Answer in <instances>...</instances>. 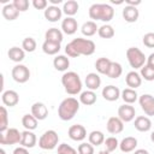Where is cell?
<instances>
[{"instance_id":"cell-1","label":"cell","mask_w":154,"mask_h":154,"mask_svg":"<svg viewBox=\"0 0 154 154\" xmlns=\"http://www.w3.org/2000/svg\"><path fill=\"white\" fill-rule=\"evenodd\" d=\"M95 43L89 38L77 37L65 46V53L70 58H78L79 55H91L95 52Z\"/></svg>"},{"instance_id":"cell-2","label":"cell","mask_w":154,"mask_h":154,"mask_svg":"<svg viewBox=\"0 0 154 154\" xmlns=\"http://www.w3.org/2000/svg\"><path fill=\"white\" fill-rule=\"evenodd\" d=\"M79 103H81L79 100H77L76 97H72V96L64 99L58 107V117L64 122L71 120L78 112Z\"/></svg>"},{"instance_id":"cell-3","label":"cell","mask_w":154,"mask_h":154,"mask_svg":"<svg viewBox=\"0 0 154 154\" xmlns=\"http://www.w3.org/2000/svg\"><path fill=\"white\" fill-rule=\"evenodd\" d=\"M88 14H89L90 19L102 20L107 24L109 20H112V18L114 16V10L108 4H93L89 7Z\"/></svg>"},{"instance_id":"cell-4","label":"cell","mask_w":154,"mask_h":154,"mask_svg":"<svg viewBox=\"0 0 154 154\" xmlns=\"http://www.w3.org/2000/svg\"><path fill=\"white\" fill-rule=\"evenodd\" d=\"M61 84L65 91L70 95H77L82 93V81L77 72L67 71L61 76Z\"/></svg>"},{"instance_id":"cell-5","label":"cell","mask_w":154,"mask_h":154,"mask_svg":"<svg viewBox=\"0 0 154 154\" xmlns=\"http://www.w3.org/2000/svg\"><path fill=\"white\" fill-rule=\"evenodd\" d=\"M126 59H128L130 66L134 70L143 67L146 65L144 63L147 61V58H146L144 53L137 47H130V48L126 49Z\"/></svg>"},{"instance_id":"cell-6","label":"cell","mask_w":154,"mask_h":154,"mask_svg":"<svg viewBox=\"0 0 154 154\" xmlns=\"http://www.w3.org/2000/svg\"><path fill=\"white\" fill-rule=\"evenodd\" d=\"M59 142V136L54 130H47L45 131L41 137L38 138V146L40 148L45 149V150H52L54 148H57Z\"/></svg>"},{"instance_id":"cell-7","label":"cell","mask_w":154,"mask_h":154,"mask_svg":"<svg viewBox=\"0 0 154 154\" xmlns=\"http://www.w3.org/2000/svg\"><path fill=\"white\" fill-rule=\"evenodd\" d=\"M22 140V132H19L16 128H8L5 132H0V144L4 146H11L20 143Z\"/></svg>"},{"instance_id":"cell-8","label":"cell","mask_w":154,"mask_h":154,"mask_svg":"<svg viewBox=\"0 0 154 154\" xmlns=\"http://www.w3.org/2000/svg\"><path fill=\"white\" fill-rule=\"evenodd\" d=\"M11 75H12V78L17 83H25L30 78V71L23 64H17L16 66H13V69L11 71Z\"/></svg>"},{"instance_id":"cell-9","label":"cell","mask_w":154,"mask_h":154,"mask_svg":"<svg viewBox=\"0 0 154 154\" xmlns=\"http://www.w3.org/2000/svg\"><path fill=\"white\" fill-rule=\"evenodd\" d=\"M138 103L142 111L148 117H154V96L150 94H143L138 97Z\"/></svg>"},{"instance_id":"cell-10","label":"cell","mask_w":154,"mask_h":154,"mask_svg":"<svg viewBox=\"0 0 154 154\" xmlns=\"http://www.w3.org/2000/svg\"><path fill=\"white\" fill-rule=\"evenodd\" d=\"M67 135L72 140V141H83L85 137H87V130L83 125L81 124H75V125H71L67 130Z\"/></svg>"},{"instance_id":"cell-11","label":"cell","mask_w":154,"mask_h":154,"mask_svg":"<svg viewBox=\"0 0 154 154\" xmlns=\"http://www.w3.org/2000/svg\"><path fill=\"white\" fill-rule=\"evenodd\" d=\"M135 114H136V111H135L134 106H131V105L124 103V105L119 106V108H118V117L124 123H129V122L134 120L135 119Z\"/></svg>"},{"instance_id":"cell-12","label":"cell","mask_w":154,"mask_h":154,"mask_svg":"<svg viewBox=\"0 0 154 154\" xmlns=\"http://www.w3.org/2000/svg\"><path fill=\"white\" fill-rule=\"evenodd\" d=\"M106 128H107V131L109 134L117 135V134H120L124 130V122L119 117H111L107 120Z\"/></svg>"},{"instance_id":"cell-13","label":"cell","mask_w":154,"mask_h":154,"mask_svg":"<svg viewBox=\"0 0 154 154\" xmlns=\"http://www.w3.org/2000/svg\"><path fill=\"white\" fill-rule=\"evenodd\" d=\"M101 94H102V97L106 100V101H117L119 97H120V94H122V91L119 90V88L118 87H116V85H106L103 89H102V91H101Z\"/></svg>"},{"instance_id":"cell-14","label":"cell","mask_w":154,"mask_h":154,"mask_svg":"<svg viewBox=\"0 0 154 154\" xmlns=\"http://www.w3.org/2000/svg\"><path fill=\"white\" fill-rule=\"evenodd\" d=\"M134 126L140 132H147L152 129V120L147 116H138L135 118Z\"/></svg>"},{"instance_id":"cell-15","label":"cell","mask_w":154,"mask_h":154,"mask_svg":"<svg viewBox=\"0 0 154 154\" xmlns=\"http://www.w3.org/2000/svg\"><path fill=\"white\" fill-rule=\"evenodd\" d=\"M45 18L48 20V22H58L59 19H61V16H63V8H59V6H48L46 10H45Z\"/></svg>"},{"instance_id":"cell-16","label":"cell","mask_w":154,"mask_h":154,"mask_svg":"<svg viewBox=\"0 0 154 154\" xmlns=\"http://www.w3.org/2000/svg\"><path fill=\"white\" fill-rule=\"evenodd\" d=\"M78 29V23L73 17H66L61 22V31L66 35H73Z\"/></svg>"},{"instance_id":"cell-17","label":"cell","mask_w":154,"mask_h":154,"mask_svg":"<svg viewBox=\"0 0 154 154\" xmlns=\"http://www.w3.org/2000/svg\"><path fill=\"white\" fill-rule=\"evenodd\" d=\"M1 101L5 106H8V107H13L16 106L18 102H19V95L16 90H6L2 93L1 95Z\"/></svg>"},{"instance_id":"cell-18","label":"cell","mask_w":154,"mask_h":154,"mask_svg":"<svg viewBox=\"0 0 154 154\" xmlns=\"http://www.w3.org/2000/svg\"><path fill=\"white\" fill-rule=\"evenodd\" d=\"M31 114L37 120H43L48 116V108L43 102H35L31 106Z\"/></svg>"},{"instance_id":"cell-19","label":"cell","mask_w":154,"mask_h":154,"mask_svg":"<svg viewBox=\"0 0 154 154\" xmlns=\"http://www.w3.org/2000/svg\"><path fill=\"white\" fill-rule=\"evenodd\" d=\"M37 142V138H36V135L30 131V130H24L22 132V140H20V146L24 147V148H34L35 144Z\"/></svg>"},{"instance_id":"cell-20","label":"cell","mask_w":154,"mask_h":154,"mask_svg":"<svg viewBox=\"0 0 154 154\" xmlns=\"http://www.w3.org/2000/svg\"><path fill=\"white\" fill-rule=\"evenodd\" d=\"M125 83L129 88L131 89H136L138 88L141 84H142V77L138 72H136L135 70L134 71H130L126 73L125 76Z\"/></svg>"},{"instance_id":"cell-21","label":"cell","mask_w":154,"mask_h":154,"mask_svg":"<svg viewBox=\"0 0 154 154\" xmlns=\"http://www.w3.org/2000/svg\"><path fill=\"white\" fill-rule=\"evenodd\" d=\"M84 83H85V87L89 90L95 91L101 85V78H100V76L96 72H90V73L87 75L85 79H84Z\"/></svg>"},{"instance_id":"cell-22","label":"cell","mask_w":154,"mask_h":154,"mask_svg":"<svg viewBox=\"0 0 154 154\" xmlns=\"http://www.w3.org/2000/svg\"><path fill=\"white\" fill-rule=\"evenodd\" d=\"M123 18L125 19V22L128 23H135L137 22L138 17H140V12L137 10V7H134V6H129L126 5L124 8H123Z\"/></svg>"},{"instance_id":"cell-23","label":"cell","mask_w":154,"mask_h":154,"mask_svg":"<svg viewBox=\"0 0 154 154\" xmlns=\"http://www.w3.org/2000/svg\"><path fill=\"white\" fill-rule=\"evenodd\" d=\"M137 147V140L132 136H128L125 138H123L119 143V148L123 153H130V152H134L135 148Z\"/></svg>"},{"instance_id":"cell-24","label":"cell","mask_w":154,"mask_h":154,"mask_svg":"<svg viewBox=\"0 0 154 154\" xmlns=\"http://www.w3.org/2000/svg\"><path fill=\"white\" fill-rule=\"evenodd\" d=\"M45 38L46 41H51V42H55V43H61L64 40L63 36V31L58 28H51L46 31L45 34Z\"/></svg>"},{"instance_id":"cell-25","label":"cell","mask_w":154,"mask_h":154,"mask_svg":"<svg viewBox=\"0 0 154 154\" xmlns=\"http://www.w3.org/2000/svg\"><path fill=\"white\" fill-rule=\"evenodd\" d=\"M7 55H8L10 60H12V61H14V63H20V61H23L24 58H25V51H24L23 48H19V47H17V46H13V47H11V48L8 49Z\"/></svg>"},{"instance_id":"cell-26","label":"cell","mask_w":154,"mask_h":154,"mask_svg":"<svg viewBox=\"0 0 154 154\" xmlns=\"http://www.w3.org/2000/svg\"><path fill=\"white\" fill-rule=\"evenodd\" d=\"M1 13H2L4 18L7 19V20H14V19H17L18 16H19V11L14 7L13 4H6V5L2 7Z\"/></svg>"},{"instance_id":"cell-27","label":"cell","mask_w":154,"mask_h":154,"mask_svg":"<svg viewBox=\"0 0 154 154\" xmlns=\"http://www.w3.org/2000/svg\"><path fill=\"white\" fill-rule=\"evenodd\" d=\"M120 97L128 105H132L134 102H136L138 100V95H137L136 89H131V88H125L124 90H122Z\"/></svg>"},{"instance_id":"cell-28","label":"cell","mask_w":154,"mask_h":154,"mask_svg":"<svg viewBox=\"0 0 154 154\" xmlns=\"http://www.w3.org/2000/svg\"><path fill=\"white\" fill-rule=\"evenodd\" d=\"M53 66L57 71H66L70 66V59L66 55H57L53 59Z\"/></svg>"},{"instance_id":"cell-29","label":"cell","mask_w":154,"mask_h":154,"mask_svg":"<svg viewBox=\"0 0 154 154\" xmlns=\"http://www.w3.org/2000/svg\"><path fill=\"white\" fill-rule=\"evenodd\" d=\"M79 102L83 103V105H85V106L94 105L96 102V94H95V91L89 90V89L82 91L79 94Z\"/></svg>"},{"instance_id":"cell-30","label":"cell","mask_w":154,"mask_h":154,"mask_svg":"<svg viewBox=\"0 0 154 154\" xmlns=\"http://www.w3.org/2000/svg\"><path fill=\"white\" fill-rule=\"evenodd\" d=\"M105 135L102 131H99V130H94L91 131L89 135H88V141L90 144H93L94 147H97V146H101L103 142H105Z\"/></svg>"},{"instance_id":"cell-31","label":"cell","mask_w":154,"mask_h":154,"mask_svg":"<svg viewBox=\"0 0 154 154\" xmlns=\"http://www.w3.org/2000/svg\"><path fill=\"white\" fill-rule=\"evenodd\" d=\"M78 7H79V5H78V2L76 0H67L63 5V12L67 17H73L77 13Z\"/></svg>"},{"instance_id":"cell-32","label":"cell","mask_w":154,"mask_h":154,"mask_svg":"<svg viewBox=\"0 0 154 154\" xmlns=\"http://www.w3.org/2000/svg\"><path fill=\"white\" fill-rule=\"evenodd\" d=\"M61 43H55V42H51V41H46L42 43V51L43 53L48 54V55H55L59 53L61 46Z\"/></svg>"},{"instance_id":"cell-33","label":"cell","mask_w":154,"mask_h":154,"mask_svg":"<svg viewBox=\"0 0 154 154\" xmlns=\"http://www.w3.org/2000/svg\"><path fill=\"white\" fill-rule=\"evenodd\" d=\"M111 63H112V60H109L108 58H105V57L99 58V59L95 61V69H96V71H97L99 73H101V75H107L108 69H109V66H111Z\"/></svg>"},{"instance_id":"cell-34","label":"cell","mask_w":154,"mask_h":154,"mask_svg":"<svg viewBox=\"0 0 154 154\" xmlns=\"http://www.w3.org/2000/svg\"><path fill=\"white\" fill-rule=\"evenodd\" d=\"M97 30H99V28H97V25H96V23L94 20H88V22L83 23V25L81 28L82 34L84 36H87V37H90V36L95 35L97 32Z\"/></svg>"},{"instance_id":"cell-35","label":"cell","mask_w":154,"mask_h":154,"mask_svg":"<svg viewBox=\"0 0 154 154\" xmlns=\"http://www.w3.org/2000/svg\"><path fill=\"white\" fill-rule=\"evenodd\" d=\"M22 125L25 130H35L37 128V119L32 114H24L22 118Z\"/></svg>"},{"instance_id":"cell-36","label":"cell","mask_w":154,"mask_h":154,"mask_svg":"<svg viewBox=\"0 0 154 154\" xmlns=\"http://www.w3.org/2000/svg\"><path fill=\"white\" fill-rule=\"evenodd\" d=\"M122 73H123V67H122V65H120L119 63H117V61H112V63H111V66H109V69H108V72H107L106 76H108L109 78H113V79H114V78L120 77Z\"/></svg>"},{"instance_id":"cell-37","label":"cell","mask_w":154,"mask_h":154,"mask_svg":"<svg viewBox=\"0 0 154 154\" xmlns=\"http://www.w3.org/2000/svg\"><path fill=\"white\" fill-rule=\"evenodd\" d=\"M97 34H99V36H100L101 38H112L116 32H114V29H113L112 25H109V24H103V25H101V26L99 28Z\"/></svg>"},{"instance_id":"cell-38","label":"cell","mask_w":154,"mask_h":154,"mask_svg":"<svg viewBox=\"0 0 154 154\" xmlns=\"http://www.w3.org/2000/svg\"><path fill=\"white\" fill-rule=\"evenodd\" d=\"M8 129V113L5 106L0 107V132H5Z\"/></svg>"},{"instance_id":"cell-39","label":"cell","mask_w":154,"mask_h":154,"mask_svg":"<svg viewBox=\"0 0 154 154\" xmlns=\"http://www.w3.org/2000/svg\"><path fill=\"white\" fill-rule=\"evenodd\" d=\"M140 75H141L142 78H144V81H148V82L154 81V67L148 66L146 64L143 67H141V73Z\"/></svg>"},{"instance_id":"cell-40","label":"cell","mask_w":154,"mask_h":154,"mask_svg":"<svg viewBox=\"0 0 154 154\" xmlns=\"http://www.w3.org/2000/svg\"><path fill=\"white\" fill-rule=\"evenodd\" d=\"M36 41H35V38H32V37H25L24 40H23V42H22V48L25 51V52H29V53H31V52H34L35 49H36Z\"/></svg>"},{"instance_id":"cell-41","label":"cell","mask_w":154,"mask_h":154,"mask_svg":"<svg viewBox=\"0 0 154 154\" xmlns=\"http://www.w3.org/2000/svg\"><path fill=\"white\" fill-rule=\"evenodd\" d=\"M103 144H105V149L108 150L109 153H111V152H114V150L119 147V142H118L117 137H113V136L107 137V138L105 140Z\"/></svg>"},{"instance_id":"cell-42","label":"cell","mask_w":154,"mask_h":154,"mask_svg":"<svg viewBox=\"0 0 154 154\" xmlns=\"http://www.w3.org/2000/svg\"><path fill=\"white\" fill-rule=\"evenodd\" d=\"M78 154H94V146L89 142H82L77 148Z\"/></svg>"},{"instance_id":"cell-43","label":"cell","mask_w":154,"mask_h":154,"mask_svg":"<svg viewBox=\"0 0 154 154\" xmlns=\"http://www.w3.org/2000/svg\"><path fill=\"white\" fill-rule=\"evenodd\" d=\"M58 154H78L77 149L71 147L67 143H61L58 146Z\"/></svg>"},{"instance_id":"cell-44","label":"cell","mask_w":154,"mask_h":154,"mask_svg":"<svg viewBox=\"0 0 154 154\" xmlns=\"http://www.w3.org/2000/svg\"><path fill=\"white\" fill-rule=\"evenodd\" d=\"M142 42L148 48H154V32H147L142 37Z\"/></svg>"},{"instance_id":"cell-45","label":"cell","mask_w":154,"mask_h":154,"mask_svg":"<svg viewBox=\"0 0 154 154\" xmlns=\"http://www.w3.org/2000/svg\"><path fill=\"white\" fill-rule=\"evenodd\" d=\"M12 4L14 5V7L19 12H25L29 8V1L28 0H13Z\"/></svg>"},{"instance_id":"cell-46","label":"cell","mask_w":154,"mask_h":154,"mask_svg":"<svg viewBox=\"0 0 154 154\" xmlns=\"http://www.w3.org/2000/svg\"><path fill=\"white\" fill-rule=\"evenodd\" d=\"M32 6L36 10H46L48 7L47 0H32Z\"/></svg>"},{"instance_id":"cell-47","label":"cell","mask_w":154,"mask_h":154,"mask_svg":"<svg viewBox=\"0 0 154 154\" xmlns=\"http://www.w3.org/2000/svg\"><path fill=\"white\" fill-rule=\"evenodd\" d=\"M13 154H30L28 148H24V147H17L14 150H13Z\"/></svg>"},{"instance_id":"cell-48","label":"cell","mask_w":154,"mask_h":154,"mask_svg":"<svg viewBox=\"0 0 154 154\" xmlns=\"http://www.w3.org/2000/svg\"><path fill=\"white\" fill-rule=\"evenodd\" d=\"M125 2H126V5H129V6H134V7L141 5V0H125Z\"/></svg>"},{"instance_id":"cell-49","label":"cell","mask_w":154,"mask_h":154,"mask_svg":"<svg viewBox=\"0 0 154 154\" xmlns=\"http://www.w3.org/2000/svg\"><path fill=\"white\" fill-rule=\"evenodd\" d=\"M148 66H152L154 67V53H150L149 57L147 58V63H146Z\"/></svg>"},{"instance_id":"cell-50","label":"cell","mask_w":154,"mask_h":154,"mask_svg":"<svg viewBox=\"0 0 154 154\" xmlns=\"http://www.w3.org/2000/svg\"><path fill=\"white\" fill-rule=\"evenodd\" d=\"M134 154H149V152L147 149H136Z\"/></svg>"},{"instance_id":"cell-51","label":"cell","mask_w":154,"mask_h":154,"mask_svg":"<svg viewBox=\"0 0 154 154\" xmlns=\"http://www.w3.org/2000/svg\"><path fill=\"white\" fill-rule=\"evenodd\" d=\"M97 154H109V152H108V150H106V149H103V150H100Z\"/></svg>"},{"instance_id":"cell-52","label":"cell","mask_w":154,"mask_h":154,"mask_svg":"<svg viewBox=\"0 0 154 154\" xmlns=\"http://www.w3.org/2000/svg\"><path fill=\"white\" fill-rule=\"evenodd\" d=\"M150 140H152V142L154 143V131H152V134H150Z\"/></svg>"},{"instance_id":"cell-53","label":"cell","mask_w":154,"mask_h":154,"mask_svg":"<svg viewBox=\"0 0 154 154\" xmlns=\"http://www.w3.org/2000/svg\"><path fill=\"white\" fill-rule=\"evenodd\" d=\"M0 153H1V154H6V153H5V150H4V149H0Z\"/></svg>"},{"instance_id":"cell-54","label":"cell","mask_w":154,"mask_h":154,"mask_svg":"<svg viewBox=\"0 0 154 154\" xmlns=\"http://www.w3.org/2000/svg\"><path fill=\"white\" fill-rule=\"evenodd\" d=\"M41 154H43V153H41Z\"/></svg>"}]
</instances>
